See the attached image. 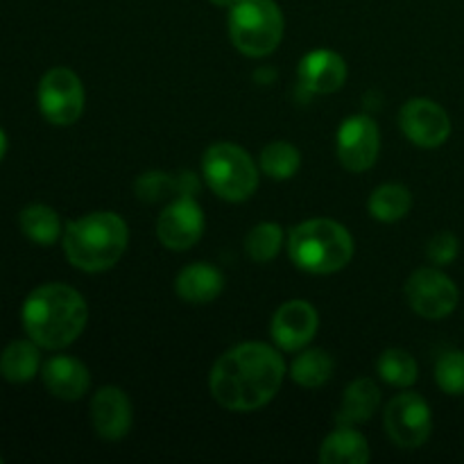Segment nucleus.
Listing matches in <instances>:
<instances>
[{
	"label": "nucleus",
	"mask_w": 464,
	"mask_h": 464,
	"mask_svg": "<svg viewBox=\"0 0 464 464\" xmlns=\"http://www.w3.org/2000/svg\"><path fill=\"white\" fill-rule=\"evenodd\" d=\"M322 464H367L370 444L353 426H338L320 447Z\"/></svg>",
	"instance_id": "nucleus-19"
},
{
	"label": "nucleus",
	"mask_w": 464,
	"mask_h": 464,
	"mask_svg": "<svg viewBox=\"0 0 464 464\" xmlns=\"http://www.w3.org/2000/svg\"><path fill=\"white\" fill-rule=\"evenodd\" d=\"M130 397L116 385H104L91 399V424L95 433L107 442H118L131 429Z\"/></svg>",
	"instance_id": "nucleus-14"
},
{
	"label": "nucleus",
	"mask_w": 464,
	"mask_h": 464,
	"mask_svg": "<svg viewBox=\"0 0 464 464\" xmlns=\"http://www.w3.org/2000/svg\"><path fill=\"white\" fill-rule=\"evenodd\" d=\"M335 148H338V159L343 168L349 172H365L379 159L381 150V131L379 125L372 121L370 116H349L347 121L340 125L338 139H335Z\"/></svg>",
	"instance_id": "nucleus-11"
},
{
	"label": "nucleus",
	"mask_w": 464,
	"mask_h": 464,
	"mask_svg": "<svg viewBox=\"0 0 464 464\" xmlns=\"http://www.w3.org/2000/svg\"><path fill=\"white\" fill-rule=\"evenodd\" d=\"M381 403V390L372 379H356L344 390L343 406L338 412V426L362 424L376 412Z\"/></svg>",
	"instance_id": "nucleus-21"
},
{
	"label": "nucleus",
	"mask_w": 464,
	"mask_h": 464,
	"mask_svg": "<svg viewBox=\"0 0 464 464\" xmlns=\"http://www.w3.org/2000/svg\"><path fill=\"white\" fill-rule=\"evenodd\" d=\"M399 122L406 139L424 150L440 148L451 136V118L430 98L408 100L399 113Z\"/></svg>",
	"instance_id": "nucleus-10"
},
{
	"label": "nucleus",
	"mask_w": 464,
	"mask_h": 464,
	"mask_svg": "<svg viewBox=\"0 0 464 464\" xmlns=\"http://www.w3.org/2000/svg\"><path fill=\"white\" fill-rule=\"evenodd\" d=\"M21 320L27 338L41 349L57 352L80 338L89 322V306L71 285L44 284L27 295Z\"/></svg>",
	"instance_id": "nucleus-2"
},
{
	"label": "nucleus",
	"mask_w": 464,
	"mask_h": 464,
	"mask_svg": "<svg viewBox=\"0 0 464 464\" xmlns=\"http://www.w3.org/2000/svg\"><path fill=\"white\" fill-rule=\"evenodd\" d=\"M385 430L401 449H420L429 442L433 415L426 399L417 392H403L390 401L385 411Z\"/></svg>",
	"instance_id": "nucleus-9"
},
{
	"label": "nucleus",
	"mask_w": 464,
	"mask_h": 464,
	"mask_svg": "<svg viewBox=\"0 0 464 464\" xmlns=\"http://www.w3.org/2000/svg\"><path fill=\"white\" fill-rule=\"evenodd\" d=\"M5 152H7V134H5L3 127H0V161H3Z\"/></svg>",
	"instance_id": "nucleus-30"
},
{
	"label": "nucleus",
	"mask_w": 464,
	"mask_h": 464,
	"mask_svg": "<svg viewBox=\"0 0 464 464\" xmlns=\"http://www.w3.org/2000/svg\"><path fill=\"white\" fill-rule=\"evenodd\" d=\"M130 243L127 222L118 213L95 211L68 222L63 229V254L82 272L111 270Z\"/></svg>",
	"instance_id": "nucleus-3"
},
{
	"label": "nucleus",
	"mask_w": 464,
	"mask_h": 464,
	"mask_svg": "<svg viewBox=\"0 0 464 464\" xmlns=\"http://www.w3.org/2000/svg\"><path fill=\"white\" fill-rule=\"evenodd\" d=\"M458 252H460V240L456 238V234L451 231H440L438 236H433L429 243V261H433L435 266H449L458 258Z\"/></svg>",
	"instance_id": "nucleus-29"
},
{
	"label": "nucleus",
	"mask_w": 464,
	"mask_h": 464,
	"mask_svg": "<svg viewBox=\"0 0 464 464\" xmlns=\"http://www.w3.org/2000/svg\"><path fill=\"white\" fill-rule=\"evenodd\" d=\"M202 172L208 188L227 202H245L258 188V170L240 145L216 143L204 152Z\"/></svg>",
	"instance_id": "nucleus-6"
},
{
	"label": "nucleus",
	"mask_w": 464,
	"mask_h": 464,
	"mask_svg": "<svg viewBox=\"0 0 464 464\" xmlns=\"http://www.w3.org/2000/svg\"><path fill=\"white\" fill-rule=\"evenodd\" d=\"M281 245H284V229L276 222H261L245 238V252L252 261L267 263L281 252Z\"/></svg>",
	"instance_id": "nucleus-27"
},
{
	"label": "nucleus",
	"mask_w": 464,
	"mask_h": 464,
	"mask_svg": "<svg viewBox=\"0 0 464 464\" xmlns=\"http://www.w3.org/2000/svg\"><path fill=\"white\" fill-rule=\"evenodd\" d=\"M204 234V213L193 198H177L157 220V236L170 252H186Z\"/></svg>",
	"instance_id": "nucleus-12"
},
{
	"label": "nucleus",
	"mask_w": 464,
	"mask_h": 464,
	"mask_svg": "<svg viewBox=\"0 0 464 464\" xmlns=\"http://www.w3.org/2000/svg\"><path fill=\"white\" fill-rule=\"evenodd\" d=\"M21 222V231L36 245H53L57 243L62 236V220H59L57 211L45 204H30L18 216Z\"/></svg>",
	"instance_id": "nucleus-22"
},
{
	"label": "nucleus",
	"mask_w": 464,
	"mask_h": 464,
	"mask_svg": "<svg viewBox=\"0 0 464 464\" xmlns=\"http://www.w3.org/2000/svg\"><path fill=\"white\" fill-rule=\"evenodd\" d=\"M299 84L317 95L335 93L347 80V63L334 50H313L299 62Z\"/></svg>",
	"instance_id": "nucleus-15"
},
{
	"label": "nucleus",
	"mask_w": 464,
	"mask_h": 464,
	"mask_svg": "<svg viewBox=\"0 0 464 464\" xmlns=\"http://www.w3.org/2000/svg\"><path fill=\"white\" fill-rule=\"evenodd\" d=\"M408 306L424 320H444L460 302L458 285L438 267H420L406 281Z\"/></svg>",
	"instance_id": "nucleus-8"
},
{
	"label": "nucleus",
	"mask_w": 464,
	"mask_h": 464,
	"mask_svg": "<svg viewBox=\"0 0 464 464\" xmlns=\"http://www.w3.org/2000/svg\"><path fill=\"white\" fill-rule=\"evenodd\" d=\"M317 326H320V317H317L313 304L304 302V299H293L275 313L270 334L276 347L284 352H302L315 338Z\"/></svg>",
	"instance_id": "nucleus-13"
},
{
	"label": "nucleus",
	"mask_w": 464,
	"mask_h": 464,
	"mask_svg": "<svg viewBox=\"0 0 464 464\" xmlns=\"http://www.w3.org/2000/svg\"><path fill=\"white\" fill-rule=\"evenodd\" d=\"M285 362L276 349L243 343L222 353L208 376V390L222 408L252 412L267 406L281 390Z\"/></svg>",
	"instance_id": "nucleus-1"
},
{
	"label": "nucleus",
	"mask_w": 464,
	"mask_h": 464,
	"mask_svg": "<svg viewBox=\"0 0 464 464\" xmlns=\"http://www.w3.org/2000/svg\"><path fill=\"white\" fill-rule=\"evenodd\" d=\"M412 207V195L401 184H383L372 193L370 216L379 222H397L408 216Z\"/></svg>",
	"instance_id": "nucleus-24"
},
{
	"label": "nucleus",
	"mask_w": 464,
	"mask_h": 464,
	"mask_svg": "<svg viewBox=\"0 0 464 464\" xmlns=\"http://www.w3.org/2000/svg\"><path fill=\"white\" fill-rule=\"evenodd\" d=\"M44 383L53 397L63 401H77L89 392L91 374L84 362L72 356H53L44 362Z\"/></svg>",
	"instance_id": "nucleus-16"
},
{
	"label": "nucleus",
	"mask_w": 464,
	"mask_h": 464,
	"mask_svg": "<svg viewBox=\"0 0 464 464\" xmlns=\"http://www.w3.org/2000/svg\"><path fill=\"white\" fill-rule=\"evenodd\" d=\"M199 190V181L193 172H179V175H168V172H145L136 179V198L143 202L154 204L161 199L193 198Z\"/></svg>",
	"instance_id": "nucleus-18"
},
{
	"label": "nucleus",
	"mask_w": 464,
	"mask_h": 464,
	"mask_svg": "<svg viewBox=\"0 0 464 464\" xmlns=\"http://www.w3.org/2000/svg\"><path fill=\"white\" fill-rule=\"evenodd\" d=\"M0 462H3V456H0Z\"/></svg>",
	"instance_id": "nucleus-32"
},
{
	"label": "nucleus",
	"mask_w": 464,
	"mask_h": 464,
	"mask_svg": "<svg viewBox=\"0 0 464 464\" xmlns=\"http://www.w3.org/2000/svg\"><path fill=\"white\" fill-rule=\"evenodd\" d=\"M302 166V154L285 140H275L261 152V170L276 181L293 179Z\"/></svg>",
	"instance_id": "nucleus-25"
},
{
	"label": "nucleus",
	"mask_w": 464,
	"mask_h": 464,
	"mask_svg": "<svg viewBox=\"0 0 464 464\" xmlns=\"http://www.w3.org/2000/svg\"><path fill=\"white\" fill-rule=\"evenodd\" d=\"M435 379L442 392L451 394V397H460L464 394V352H447L440 356L438 365H435Z\"/></svg>",
	"instance_id": "nucleus-28"
},
{
	"label": "nucleus",
	"mask_w": 464,
	"mask_h": 464,
	"mask_svg": "<svg viewBox=\"0 0 464 464\" xmlns=\"http://www.w3.org/2000/svg\"><path fill=\"white\" fill-rule=\"evenodd\" d=\"M225 288V276L211 263H193L177 275L175 290L188 304H211L220 297Z\"/></svg>",
	"instance_id": "nucleus-17"
},
{
	"label": "nucleus",
	"mask_w": 464,
	"mask_h": 464,
	"mask_svg": "<svg viewBox=\"0 0 464 464\" xmlns=\"http://www.w3.org/2000/svg\"><path fill=\"white\" fill-rule=\"evenodd\" d=\"M39 344L34 340H14L0 353V374L9 383H27L41 370Z\"/></svg>",
	"instance_id": "nucleus-20"
},
{
	"label": "nucleus",
	"mask_w": 464,
	"mask_h": 464,
	"mask_svg": "<svg viewBox=\"0 0 464 464\" xmlns=\"http://www.w3.org/2000/svg\"><path fill=\"white\" fill-rule=\"evenodd\" d=\"M288 256L308 275H334L352 261L353 238L340 222L315 218L290 231Z\"/></svg>",
	"instance_id": "nucleus-4"
},
{
	"label": "nucleus",
	"mask_w": 464,
	"mask_h": 464,
	"mask_svg": "<svg viewBox=\"0 0 464 464\" xmlns=\"http://www.w3.org/2000/svg\"><path fill=\"white\" fill-rule=\"evenodd\" d=\"M229 39L245 57H267L284 39V14L275 0H236L229 7Z\"/></svg>",
	"instance_id": "nucleus-5"
},
{
	"label": "nucleus",
	"mask_w": 464,
	"mask_h": 464,
	"mask_svg": "<svg viewBox=\"0 0 464 464\" xmlns=\"http://www.w3.org/2000/svg\"><path fill=\"white\" fill-rule=\"evenodd\" d=\"M36 100L45 121L57 127L72 125L84 113V86L71 68H50L41 77Z\"/></svg>",
	"instance_id": "nucleus-7"
},
{
	"label": "nucleus",
	"mask_w": 464,
	"mask_h": 464,
	"mask_svg": "<svg viewBox=\"0 0 464 464\" xmlns=\"http://www.w3.org/2000/svg\"><path fill=\"white\" fill-rule=\"evenodd\" d=\"M290 376L302 388H322L334 376V358L322 349H306L293 361Z\"/></svg>",
	"instance_id": "nucleus-23"
},
{
	"label": "nucleus",
	"mask_w": 464,
	"mask_h": 464,
	"mask_svg": "<svg viewBox=\"0 0 464 464\" xmlns=\"http://www.w3.org/2000/svg\"><path fill=\"white\" fill-rule=\"evenodd\" d=\"M208 3L216 5V7H225V9H229L231 5L236 3V0H208Z\"/></svg>",
	"instance_id": "nucleus-31"
},
{
	"label": "nucleus",
	"mask_w": 464,
	"mask_h": 464,
	"mask_svg": "<svg viewBox=\"0 0 464 464\" xmlns=\"http://www.w3.org/2000/svg\"><path fill=\"white\" fill-rule=\"evenodd\" d=\"M379 376L394 388H411L420 376L417 361L403 349H385L376 362Z\"/></svg>",
	"instance_id": "nucleus-26"
}]
</instances>
